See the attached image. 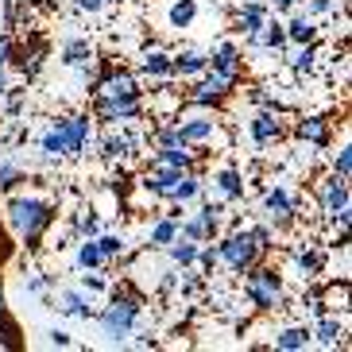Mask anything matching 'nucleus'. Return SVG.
I'll use <instances>...</instances> for the list:
<instances>
[{
  "mask_svg": "<svg viewBox=\"0 0 352 352\" xmlns=\"http://www.w3.org/2000/svg\"><path fill=\"white\" fill-rule=\"evenodd\" d=\"M43 151H47V155H66V144H63V135H58V132H51L47 140H43Z\"/></svg>",
  "mask_w": 352,
  "mask_h": 352,
  "instance_id": "25",
  "label": "nucleus"
},
{
  "mask_svg": "<svg viewBox=\"0 0 352 352\" xmlns=\"http://www.w3.org/2000/svg\"><path fill=\"white\" fill-rule=\"evenodd\" d=\"M252 135H256L259 144L279 140V120H275V113H259L256 120H252Z\"/></svg>",
  "mask_w": 352,
  "mask_h": 352,
  "instance_id": "11",
  "label": "nucleus"
},
{
  "mask_svg": "<svg viewBox=\"0 0 352 352\" xmlns=\"http://www.w3.org/2000/svg\"><path fill=\"white\" fill-rule=\"evenodd\" d=\"M194 0H178L175 8H170V23H175V28H186L190 20H194Z\"/></svg>",
  "mask_w": 352,
  "mask_h": 352,
  "instance_id": "18",
  "label": "nucleus"
},
{
  "mask_svg": "<svg viewBox=\"0 0 352 352\" xmlns=\"http://www.w3.org/2000/svg\"><path fill=\"white\" fill-rule=\"evenodd\" d=\"M78 259H82V267H97L101 263V248H97V240H89V244H82V252H78Z\"/></svg>",
  "mask_w": 352,
  "mask_h": 352,
  "instance_id": "21",
  "label": "nucleus"
},
{
  "mask_svg": "<svg viewBox=\"0 0 352 352\" xmlns=\"http://www.w3.org/2000/svg\"><path fill=\"white\" fill-rule=\"evenodd\" d=\"M213 66H217V70H228V74H240V58H236V51H232L228 43H221V47H217Z\"/></svg>",
  "mask_w": 352,
  "mask_h": 352,
  "instance_id": "13",
  "label": "nucleus"
},
{
  "mask_svg": "<svg viewBox=\"0 0 352 352\" xmlns=\"http://www.w3.org/2000/svg\"><path fill=\"white\" fill-rule=\"evenodd\" d=\"M23 104V89H16V94H8V113H20Z\"/></svg>",
  "mask_w": 352,
  "mask_h": 352,
  "instance_id": "33",
  "label": "nucleus"
},
{
  "mask_svg": "<svg viewBox=\"0 0 352 352\" xmlns=\"http://www.w3.org/2000/svg\"><path fill=\"white\" fill-rule=\"evenodd\" d=\"M58 135H63L66 151H82L85 135H89V120H63V124H58Z\"/></svg>",
  "mask_w": 352,
  "mask_h": 352,
  "instance_id": "8",
  "label": "nucleus"
},
{
  "mask_svg": "<svg viewBox=\"0 0 352 352\" xmlns=\"http://www.w3.org/2000/svg\"><path fill=\"white\" fill-rule=\"evenodd\" d=\"M206 54L201 51H182V54H175V63H170V70L175 74H186V78H194V74H201L206 70Z\"/></svg>",
  "mask_w": 352,
  "mask_h": 352,
  "instance_id": "9",
  "label": "nucleus"
},
{
  "mask_svg": "<svg viewBox=\"0 0 352 352\" xmlns=\"http://www.w3.org/2000/svg\"><path fill=\"white\" fill-rule=\"evenodd\" d=\"M144 70L155 74V78H163V74H170V58H166L163 51H147L144 54Z\"/></svg>",
  "mask_w": 352,
  "mask_h": 352,
  "instance_id": "16",
  "label": "nucleus"
},
{
  "mask_svg": "<svg viewBox=\"0 0 352 352\" xmlns=\"http://www.w3.org/2000/svg\"><path fill=\"white\" fill-rule=\"evenodd\" d=\"M170 259L182 263V267H190V263L197 259V244L190 236H175V240H170Z\"/></svg>",
  "mask_w": 352,
  "mask_h": 352,
  "instance_id": "12",
  "label": "nucleus"
},
{
  "mask_svg": "<svg viewBox=\"0 0 352 352\" xmlns=\"http://www.w3.org/2000/svg\"><path fill=\"white\" fill-rule=\"evenodd\" d=\"M97 248H101V256H116V252L124 248V240L120 236H101L97 240Z\"/></svg>",
  "mask_w": 352,
  "mask_h": 352,
  "instance_id": "26",
  "label": "nucleus"
},
{
  "mask_svg": "<svg viewBox=\"0 0 352 352\" xmlns=\"http://www.w3.org/2000/svg\"><path fill=\"white\" fill-rule=\"evenodd\" d=\"M341 333H344V325H341V321L325 318V321H321V329H318V337H321L325 344H337V337H341Z\"/></svg>",
  "mask_w": 352,
  "mask_h": 352,
  "instance_id": "20",
  "label": "nucleus"
},
{
  "mask_svg": "<svg viewBox=\"0 0 352 352\" xmlns=\"http://www.w3.org/2000/svg\"><path fill=\"white\" fill-rule=\"evenodd\" d=\"M306 341H310V329H287V333H279V337H275V344H279V349H306Z\"/></svg>",
  "mask_w": 352,
  "mask_h": 352,
  "instance_id": "14",
  "label": "nucleus"
},
{
  "mask_svg": "<svg viewBox=\"0 0 352 352\" xmlns=\"http://www.w3.org/2000/svg\"><path fill=\"white\" fill-rule=\"evenodd\" d=\"M135 314H140L135 298H120V294H116L113 306H109V314H104V325H109V333H113V337H124V333L132 329Z\"/></svg>",
  "mask_w": 352,
  "mask_h": 352,
  "instance_id": "4",
  "label": "nucleus"
},
{
  "mask_svg": "<svg viewBox=\"0 0 352 352\" xmlns=\"http://www.w3.org/2000/svg\"><path fill=\"white\" fill-rule=\"evenodd\" d=\"M310 12H314V16H321V12H329V0H314V4H310Z\"/></svg>",
  "mask_w": 352,
  "mask_h": 352,
  "instance_id": "35",
  "label": "nucleus"
},
{
  "mask_svg": "<svg viewBox=\"0 0 352 352\" xmlns=\"http://www.w3.org/2000/svg\"><path fill=\"white\" fill-rule=\"evenodd\" d=\"M217 252H221V259H225L228 267H236V271H248L252 263H256V256H259L252 232H236V236H228Z\"/></svg>",
  "mask_w": 352,
  "mask_h": 352,
  "instance_id": "2",
  "label": "nucleus"
},
{
  "mask_svg": "<svg viewBox=\"0 0 352 352\" xmlns=\"http://www.w3.org/2000/svg\"><path fill=\"white\" fill-rule=\"evenodd\" d=\"M290 63L298 66V70H310V66H314V51H310V43H306V47H302V51L294 54V58H290Z\"/></svg>",
  "mask_w": 352,
  "mask_h": 352,
  "instance_id": "27",
  "label": "nucleus"
},
{
  "mask_svg": "<svg viewBox=\"0 0 352 352\" xmlns=\"http://www.w3.org/2000/svg\"><path fill=\"white\" fill-rule=\"evenodd\" d=\"M290 4H298V0H275V8H290Z\"/></svg>",
  "mask_w": 352,
  "mask_h": 352,
  "instance_id": "38",
  "label": "nucleus"
},
{
  "mask_svg": "<svg viewBox=\"0 0 352 352\" xmlns=\"http://www.w3.org/2000/svg\"><path fill=\"white\" fill-rule=\"evenodd\" d=\"M82 283H85V287H89V290H101V287H104V279H101V275H85Z\"/></svg>",
  "mask_w": 352,
  "mask_h": 352,
  "instance_id": "34",
  "label": "nucleus"
},
{
  "mask_svg": "<svg viewBox=\"0 0 352 352\" xmlns=\"http://www.w3.org/2000/svg\"><path fill=\"white\" fill-rule=\"evenodd\" d=\"M97 94L101 97H135L140 94V85H135L132 74H109V78L97 85Z\"/></svg>",
  "mask_w": 352,
  "mask_h": 352,
  "instance_id": "6",
  "label": "nucleus"
},
{
  "mask_svg": "<svg viewBox=\"0 0 352 352\" xmlns=\"http://www.w3.org/2000/svg\"><path fill=\"white\" fill-rule=\"evenodd\" d=\"M4 54H8V39H0V66H4Z\"/></svg>",
  "mask_w": 352,
  "mask_h": 352,
  "instance_id": "37",
  "label": "nucleus"
},
{
  "mask_svg": "<svg viewBox=\"0 0 352 352\" xmlns=\"http://www.w3.org/2000/svg\"><path fill=\"white\" fill-rule=\"evenodd\" d=\"M248 232H252V240H256V248H259V252L271 248V232H267V228H248Z\"/></svg>",
  "mask_w": 352,
  "mask_h": 352,
  "instance_id": "29",
  "label": "nucleus"
},
{
  "mask_svg": "<svg viewBox=\"0 0 352 352\" xmlns=\"http://www.w3.org/2000/svg\"><path fill=\"white\" fill-rule=\"evenodd\" d=\"M217 190H221L225 197H236V194H240V175H232V170H225V175L217 178Z\"/></svg>",
  "mask_w": 352,
  "mask_h": 352,
  "instance_id": "22",
  "label": "nucleus"
},
{
  "mask_svg": "<svg viewBox=\"0 0 352 352\" xmlns=\"http://www.w3.org/2000/svg\"><path fill=\"white\" fill-rule=\"evenodd\" d=\"M197 259H201V267H206V271H213V267L221 263V252H213V248H209V252H201Z\"/></svg>",
  "mask_w": 352,
  "mask_h": 352,
  "instance_id": "31",
  "label": "nucleus"
},
{
  "mask_svg": "<svg viewBox=\"0 0 352 352\" xmlns=\"http://www.w3.org/2000/svg\"><path fill=\"white\" fill-rule=\"evenodd\" d=\"M178 135H182L186 144H194V140H209V135H213V124H209V120H194V124L178 128Z\"/></svg>",
  "mask_w": 352,
  "mask_h": 352,
  "instance_id": "15",
  "label": "nucleus"
},
{
  "mask_svg": "<svg viewBox=\"0 0 352 352\" xmlns=\"http://www.w3.org/2000/svg\"><path fill=\"white\" fill-rule=\"evenodd\" d=\"M12 221H16V228H20L28 240H35L43 232V228L54 221V209H47L43 201H12Z\"/></svg>",
  "mask_w": 352,
  "mask_h": 352,
  "instance_id": "1",
  "label": "nucleus"
},
{
  "mask_svg": "<svg viewBox=\"0 0 352 352\" xmlns=\"http://www.w3.org/2000/svg\"><path fill=\"white\" fill-rule=\"evenodd\" d=\"M349 178H329L325 186H321V197H325V209L337 213L341 221H349V186H344Z\"/></svg>",
  "mask_w": 352,
  "mask_h": 352,
  "instance_id": "5",
  "label": "nucleus"
},
{
  "mask_svg": "<svg viewBox=\"0 0 352 352\" xmlns=\"http://www.w3.org/2000/svg\"><path fill=\"white\" fill-rule=\"evenodd\" d=\"M12 182H16V166L0 163V186H12Z\"/></svg>",
  "mask_w": 352,
  "mask_h": 352,
  "instance_id": "32",
  "label": "nucleus"
},
{
  "mask_svg": "<svg viewBox=\"0 0 352 352\" xmlns=\"http://www.w3.org/2000/svg\"><path fill=\"white\" fill-rule=\"evenodd\" d=\"M240 28H244V32H259V28H263V8H259V4H248V8L240 12Z\"/></svg>",
  "mask_w": 352,
  "mask_h": 352,
  "instance_id": "19",
  "label": "nucleus"
},
{
  "mask_svg": "<svg viewBox=\"0 0 352 352\" xmlns=\"http://www.w3.org/2000/svg\"><path fill=\"white\" fill-rule=\"evenodd\" d=\"M0 314H4V290H0Z\"/></svg>",
  "mask_w": 352,
  "mask_h": 352,
  "instance_id": "39",
  "label": "nucleus"
},
{
  "mask_svg": "<svg viewBox=\"0 0 352 352\" xmlns=\"http://www.w3.org/2000/svg\"><path fill=\"white\" fill-rule=\"evenodd\" d=\"M194 104H217V94L209 89V85H194V94H190Z\"/></svg>",
  "mask_w": 352,
  "mask_h": 352,
  "instance_id": "24",
  "label": "nucleus"
},
{
  "mask_svg": "<svg viewBox=\"0 0 352 352\" xmlns=\"http://www.w3.org/2000/svg\"><path fill=\"white\" fill-rule=\"evenodd\" d=\"M263 206H267V217L275 221V225H283V221L294 217V206H290V197L283 194V190H267V197H263Z\"/></svg>",
  "mask_w": 352,
  "mask_h": 352,
  "instance_id": "7",
  "label": "nucleus"
},
{
  "mask_svg": "<svg viewBox=\"0 0 352 352\" xmlns=\"http://www.w3.org/2000/svg\"><path fill=\"white\" fill-rule=\"evenodd\" d=\"M78 228H82V232H89V236H97V217H94V209H89V213H82V217H78Z\"/></svg>",
  "mask_w": 352,
  "mask_h": 352,
  "instance_id": "28",
  "label": "nucleus"
},
{
  "mask_svg": "<svg viewBox=\"0 0 352 352\" xmlns=\"http://www.w3.org/2000/svg\"><path fill=\"white\" fill-rule=\"evenodd\" d=\"M78 4H82V8H89V12H94V8H101V0H78Z\"/></svg>",
  "mask_w": 352,
  "mask_h": 352,
  "instance_id": "36",
  "label": "nucleus"
},
{
  "mask_svg": "<svg viewBox=\"0 0 352 352\" xmlns=\"http://www.w3.org/2000/svg\"><path fill=\"white\" fill-rule=\"evenodd\" d=\"M298 135L306 140V144H329V124L318 120V116H306V120L298 124Z\"/></svg>",
  "mask_w": 352,
  "mask_h": 352,
  "instance_id": "10",
  "label": "nucleus"
},
{
  "mask_svg": "<svg viewBox=\"0 0 352 352\" xmlns=\"http://www.w3.org/2000/svg\"><path fill=\"white\" fill-rule=\"evenodd\" d=\"M248 298L263 310H275L279 306V275L275 271H256L248 279Z\"/></svg>",
  "mask_w": 352,
  "mask_h": 352,
  "instance_id": "3",
  "label": "nucleus"
},
{
  "mask_svg": "<svg viewBox=\"0 0 352 352\" xmlns=\"http://www.w3.org/2000/svg\"><path fill=\"white\" fill-rule=\"evenodd\" d=\"M290 39H294V43H314V35H318V28H314V20H310V16H306V20H294V23H290Z\"/></svg>",
  "mask_w": 352,
  "mask_h": 352,
  "instance_id": "17",
  "label": "nucleus"
},
{
  "mask_svg": "<svg viewBox=\"0 0 352 352\" xmlns=\"http://www.w3.org/2000/svg\"><path fill=\"white\" fill-rule=\"evenodd\" d=\"M175 221H159L155 228H151V240H155V244H170V240H175Z\"/></svg>",
  "mask_w": 352,
  "mask_h": 352,
  "instance_id": "23",
  "label": "nucleus"
},
{
  "mask_svg": "<svg viewBox=\"0 0 352 352\" xmlns=\"http://www.w3.org/2000/svg\"><path fill=\"white\" fill-rule=\"evenodd\" d=\"M0 94H4V78H0Z\"/></svg>",
  "mask_w": 352,
  "mask_h": 352,
  "instance_id": "40",
  "label": "nucleus"
},
{
  "mask_svg": "<svg viewBox=\"0 0 352 352\" xmlns=\"http://www.w3.org/2000/svg\"><path fill=\"white\" fill-rule=\"evenodd\" d=\"M337 170H341V178H349V170H352V155H349V147H341V155H337Z\"/></svg>",
  "mask_w": 352,
  "mask_h": 352,
  "instance_id": "30",
  "label": "nucleus"
}]
</instances>
